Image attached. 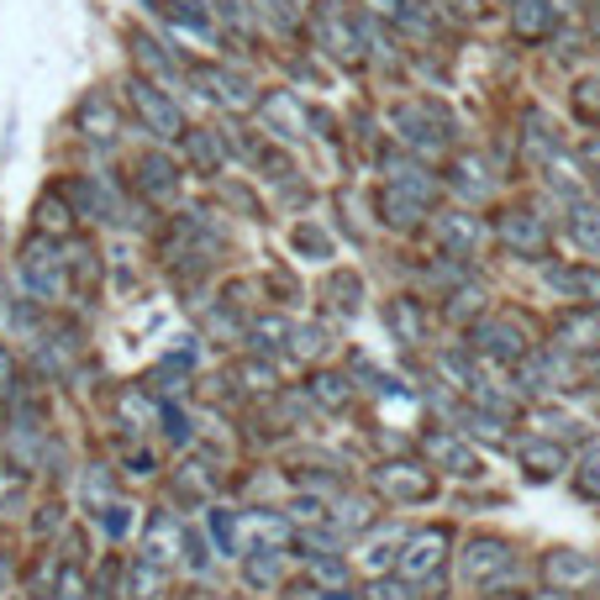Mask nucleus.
Here are the masks:
<instances>
[{"label": "nucleus", "mask_w": 600, "mask_h": 600, "mask_svg": "<svg viewBox=\"0 0 600 600\" xmlns=\"http://www.w3.org/2000/svg\"><path fill=\"white\" fill-rule=\"evenodd\" d=\"M279 559H285V553H274V548H264V553H242V579H248L253 590H274V585H279V569H285Z\"/></svg>", "instance_id": "5701e85b"}, {"label": "nucleus", "mask_w": 600, "mask_h": 600, "mask_svg": "<svg viewBox=\"0 0 600 600\" xmlns=\"http://www.w3.org/2000/svg\"><path fill=\"white\" fill-rule=\"evenodd\" d=\"M111 411H117L121 427L148 432V427H158V421H164V400H158L153 391H143V385H121V391L111 395Z\"/></svg>", "instance_id": "9b49d317"}, {"label": "nucleus", "mask_w": 600, "mask_h": 600, "mask_svg": "<svg viewBox=\"0 0 600 600\" xmlns=\"http://www.w3.org/2000/svg\"><path fill=\"white\" fill-rule=\"evenodd\" d=\"M74 132L85 137V143H117V132H121V111H117V100L106 91H85L80 95V106H74Z\"/></svg>", "instance_id": "0eeeda50"}, {"label": "nucleus", "mask_w": 600, "mask_h": 600, "mask_svg": "<svg viewBox=\"0 0 600 600\" xmlns=\"http://www.w3.org/2000/svg\"><path fill=\"white\" fill-rule=\"evenodd\" d=\"M538 600H569V596H559V590H553V596H538Z\"/></svg>", "instance_id": "603ef678"}, {"label": "nucleus", "mask_w": 600, "mask_h": 600, "mask_svg": "<svg viewBox=\"0 0 600 600\" xmlns=\"http://www.w3.org/2000/svg\"><path fill=\"white\" fill-rule=\"evenodd\" d=\"M74 227H80V216H74L69 201L48 184V190L37 195V206H32V232H37V238H53V242H69L74 238Z\"/></svg>", "instance_id": "f8f14e48"}, {"label": "nucleus", "mask_w": 600, "mask_h": 600, "mask_svg": "<svg viewBox=\"0 0 600 600\" xmlns=\"http://www.w3.org/2000/svg\"><path fill=\"white\" fill-rule=\"evenodd\" d=\"M443 548H448V532H443V527H417L411 538L400 542V553H395V569H400V579L411 585V579L437 574V564H443Z\"/></svg>", "instance_id": "39448f33"}, {"label": "nucleus", "mask_w": 600, "mask_h": 600, "mask_svg": "<svg viewBox=\"0 0 600 600\" xmlns=\"http://www.w3.org/2000/svg\"><path fill=\"white\" fill-rule=\"evenodd\" d=\"M596 27H600V16H596Z\"/></svg>", "instance_id": "864d4df0"}, {"label": "nucleus", "mask_w": 600, "mask_h": 600, "mask_svg": "<svg viewBox=\"0 0 600 600\" xmlns=\"http://www.w3.org/2000/svg\"><path fill=\"white\" fill-rule=\"evenodd\" d=\"M369 600H411V590H406V585H395V579H380V585L369 590Z\"/></svg>", "instance_id": "de8ad7c7"}, {"label": "nucleus", "mask_w": 600, "mask_h": 600, "mask_svg": "<svg viewBox=\"0 0 600 600\" xmlns=\"http://www.w3.org/2000/svg\"><path fill=\"white\" fill-rule=\"evenodd\" d=\"M521 464H527V480H553V475H559L553 464H564V448H553V443L527 448V453H521Z\"/></svg>", "instance_id": "c9c22d12"}, {"label": "nucleus", "mask_w": 600, "mask_h": 600, "mask_svg": "<svg viewBox=\"0 0 600 600\" xmlns=\"http://www.w3.org/2000/svg\"><path fill=\"white\" fill-rule=\"evenodd\" d=\"M132 59L143 69V80H153V85H158V80H164V85L180 80V59H175L158 37H148V32H132Z\"/></svg>", "instance_id": "f3484780"}, {"label": "nucleus", "mask_w": 600, "mask_h": 600, "mask_svg": "<svg viewBox=\"0 0 600 600\" xmlns=\"http://www.w3.org/2000/svg\"><path fill=\"white\" fill-rule=\"evenodd\" d=\"M553 285H564L569 296H590L600 305V274L596 269H559L553 274Z\"/></svg>", "instance_id": "e433bc0d"}, {"label": "nucleus", "mask_w": 600, "mask_h": 600, "mask_svg": "<svg viewBox=\"0 0 600 600\" xmlns=\"http://www.w3.org/2000/svg\"><path fill=\"white\" fill-rule=\"evenodd\" d=\"M290 322H285V316H259V322H253V327H248V343H253V348H259V353H269V348H285V343H290Z\"/></svg>", "instance_id": "c756f323"}, {"label": "nucleus", "mask_w": 600, "mask_h": 600, "mask_svg": "<svg viewBox=\"0 0 600 600\" xmlns=\"http://www.w3.org/2000/svg\"><path fill=\"white\" fill-rule=\"evenodd\" d=\"M238 380H248V391H274V363H264V359L238 363Z\"/></svg>", "instance_id": "a19ab883"}, {"label": "nucleus", "mask_w": 600, "mask_h": 600, "mask_svg": "<svg viewBox=\"0 0 600 600\" xmlns=\"http://www.w3.org/2000/svg\"><path fill=\"white\" fill-rule=\"evenodd\" d=\"M190 80H195V91H206V100L227 106V111H253V106H259L253 85L242 80L238 69H221V63H190Z\"/></svg>", "instance_id": "20e7f679"}, {"label": "nucleus", "mask_w": 600, "mask_h": 600, "mask_svg": "<svg viewBox=\"0 0 600 600\" xmlns=\"http://www.w3.org/2000/svg\"><path fill=\"white\" fill-rule=\"evenodd\" d=\"M484 600H495V596H484Z\"/></svg>", "instance_id": "5fc2aeb1"}, {"label": "nucleus", "mask_w": 600, "mask_h": 600, "mask_svg": "<svg viewBox=\"0 0 600 600\" xmlns=\"http://www.w3.org/2000/svg\"><path fill=\"white\" fill-rule=\"evenodd\" d=\"M127 100H132V111L143 121V132H153L158 143H180L184 137V111L175 106V95L158 91L153 80H127Z\"/></svg>", "instance_id": "f03ea898"}, {"label": "nucleus", "mask_w": 600, "mask_h": 600, "mask_svg": "<svg viewBox=\"0 0 600 600\" xmlns=\"http://www.w3.org/2000/svg\"><path fill=\"white\" fill-rule=\"evenodd\" d=\"M596 216H600V211H590V206H574V211H569V232H574V242H585L590 253H600V227H596Z\"/></svg>", "instance_id": "4c0bfd02"}, {"label": "nucleus", "mask_w": 600, "mask_h": 600, "mask_svg": "<svg viewBox=\"0 0 600 600\" xmlns=\"http://www.w3.org/2000/svg\"><path fill=\"white\" fill-rule=\"evenodd\" d=\"M211 542L221 548V553H238V511H227V506H211Z\"/></svg>", "instance_id": "72a5a7b5"}, {"label": "nucleus", "mask_w": 600, "mask_h": 600, "mask_svg": "<svg viewBox=\"0 0 600 600\" xmlns=\"http://www.w3.org/2000/svg\"><path fill=\"white\" fill-rule=\"evenodd\" d=\"M290 516H279V511H238V559L242 553H285V542H290Z\"/></svg>", "instance_id": "423d86ee"}, {"label": "nucleus", "mask_w": 600, "mask_h": 600, "mask_svg": "<svg viewBox=\"0 0 600 600\" xmlns=\"http://www.w3.org/2000/svg\"><path fill=\"white\" fill-rule=\"evenodd\" d=\"M169 490H175V501H184V506H206L211 495H216V475H211V464H180L169 475Z\"/></svg>", "instance_id": "aec40b11"}, {"label": "nucleus", "mask_w": 600, "mask_h": 600, "mask_svg": "<svg viewBox=\"0 0 600 600\" xmlns=\"http://www.w3.org/2000/svg\"><path fill=\"white\" fill-rule=\"evenodd\" d=\"M421 211L427 206H421L417 195H406V190H395V184L391 190H380V216H385L391 227H417Z\"/></svg>", "instance_id": "b1692460"}, {"label": "nucleus", "mask_w": 600, "mask_h": 600, "mask_svg": "<svg viewBox=\"0 0 600 600\" xmlns=\"http://www.w3.org/2000/svg\"><path fill=\"white\" fill-rule=\"evenodd\" d=\"M374 490H380L385 501L411 506V501H427V495H432V475H427L421 464H380V469H374Z\"/></svg>", "instance_id": "6e6552de"}, {"label": "nucleus", "mask_w": 600, "mask_h": 600, "mask_svg": "<svg viewBox=\"0 0 600 600\" xmlns=\"http://www.w3.org/2000/svg\"><path fill=\"white\" fill-rule=\"evenodd\" d=\"M553 32V5L548 0H516V37H548Z\"/></svg>", "instance_id": "393cba45"}, {"label": "nucleus", "mask_w": 600, "mask_h": 600, "mask_svg": "<svg viewBox=\"0 0 600 600\" xmlns=\"http://www.w3.org/2000/svg\"><path fill=\"white\" fill-rule=\"evenodd\" d=\"M158 11L175 22V27L184 32H195V37H206L211 32V11H206V0H158Z\"/></svg>", "instance_id": "4be33fe9"}, {"label": "nucleus", "mask_w": 600, "mask_h": 600, "mask_svg": "<svg viewBox=\"0 0 600 600\" xmlns=\"http://www.w3.org/2000/svg\"><path fill=\"white\" fill-rule=\"evenodd\" d=\"M5 590H11V564L0 559V600H5Z\"/></svg>", "instance_id": "09e8293b"}, {"label": "nucleus", "mask_w": 600, "mask_h": 600, "mask_svg": "<svg viewBox=\"0 0 600 600\" xmlns=\"http://www.w3.org/2000/svg\"><path fill=\"white\" fill-rule=\"evenodd\" d=\"M574 484H579V495L600 501V448H585V453H579V475H574Z\"/></svg>", "instance_id": "58836bf2"}, {"label": "nucleus", "mask_w": 600, "mask_h": 600, "mask_svg": "<svg viewBox=\"0 0 600 600\" xmlns=\"http://www.w3.org/2000/svg\"><path fill=\"white\" fill-rule=\"evenodd\" d=\"M579 337H600V311H569L559 322V343L564 348H579Z\"/></svg>", "instance_id": "2f4dec72"}, {"label": "nucleus", "mask_w": 600, "mask_h": 600, "mask_svg": "<svg viewBox=\"0 0 600 600\" xmlns=\"http://www.w3.org/2000/svg\"><path fill=\"white\" fill-rule=\"evenodd\" d=\"M121 464H127V475H137V480L158 475V469H153V453H148V448H127V453H121Z\"/></svg>", "instance_id": "c03bdc74"}, {"label": "nucleus", "mask_w": 600, "mask_h": 600, "mask_svg": "<svg viewBox=\"0 0 600 600\" xmlns=\"http://www.w3.org/2000/svg\"><path fill=\"white\" fill-rule=\"evenodd\" d=\"M216 11L232 22V27H242L248 32V22H253V11H248V0H216Z\"/></svg>", "instance_id": "49530a36"}, {"label": "nucleus", "mask_w": 600, "mask_h": 600, "mask_svg": "<svg viewBox=\"0 0 600 600\" xmlns=\"http://www.w3.org/2000/svg\"><path fill=\"white\" fill-rule=\"evenodd\" d=\"M374 11H400V0H369Z\"/></svg>", "instance_id": "8fccbe9b"}, {"label": "nucleus", "mask_w": 600, "mask_h": 600, "mask_svg": "<svg viewBox=\"0 0 600 600\" xmlns=\"http://www.w3.org/2000/svg\"><path fill=\"white\" fill-rule=\"evenodd\" d=\"M164 579H169V569H158V564H148V559H137V564L127 569V596L132 600H158L164 596Z\"/></svg>", "instance_id": "a878e982"}, {"label": "nucleus", "mask_w": 600, "mask_h": 600, "mask_svg": "<svg viewBox=\"0 0 600 600\" xmlns=\"http://www.w3.org/2000/svg\"><path fill=\"white\" fill-rule=\"evenodd\" d=\"M548 585H559V590H585V585H596L600 579V564L590 553H548Z\"/></svg>", "instance_id": "2eb2a0df"}, {"label": "nucleus", "mask_w": 600, "mask_h": 600, "mask_svg": "<svg viewBox=\"0 0 600 600\" xmlns=\"http://www.w3.org/2000/svg\"><path fill=\"white\" fill-rule=\"evenodd\" d=\"M259 111H264V121H269V132H279V137H305V127H311L305 106H300L290 91H269L264 100H259Z\"/></svg>", "instance_id": "dca6fc26"}, {"label": "nucleus", "mask_w": 600, "mask_h": 600, "mask_svg": "<svg viewBox=\"0 0 600 600\" xmlns=\"http://www.w3.org/2000/svg\"><path fill=\"white\" fill-rule=\"evenodd\" d=\"M290 242H296L300 259H316V264H322V259H332V238L316 227V221H300L296 232H290Z\"/></svg>", "instance_id": "7c9ffc66"}, {"label": "nucleus", "mask_w": 600, "mask_h": 600, "mask_svg": "<svg viewBox=\"0 0 600 600\" xmlns=\"http://www.w3.org/2000/svg\"><path fill=\"white\" fill-rule=\"evenodd\" d=\"M385 322H391V332L400 337V343H421V311H417V300H391L385 305Z\"/></svg>", "instance_id": "cd10ccee"}, {"label": "nucleus", "mask_w": 600, "mask_h": 600, "mask_svg": "<svg viewBox=\"0 0 600 600\" xmlns=\"http://www.w3.org/2000/svg\"><path fill=\"white\" fill-rule=\"evenodd\" d=\"M506 569H511V548L506 542H495V538L469 542V553L458 559V574H464L469 585H495Z\"/></svg>", "instance_id": "9d476101"}, {"label": "nucleus", "mask_w": 600, "mask_h": 600, "mask_svg": "<svg viewBox=\"0 0 600 600\" xmlns=\"http://www.w3.org/2000/svg\"><path fill=\"white\" fill-rule=\"evenodd\" d=\"M475 337H480L484 353H495V359H521V353H527V343H532L527 327H521L516 316H484Z\"/></svg>", "instance_id": "ddd939ff"}, {"label": "nucleus", "mask_w": 600, "mask_h": 600, "mask_svg": "<svg viewBox=\"0 0 600 600\" xmlns=\"http://www.w3.org/2000/svg\"><path fill=\"white\" fill-rule=\"evenodd\" d=\"M421 448H427V458H432V464H443L448 475H480V458L464 448L453 432H427V443H421Z\"/></svg>", "instance_id": "6ab92c4d"}, {"label": "nucleus", "mask_w": 600, "mask_h": 600, "mask_svg": "<svg viewBox=\"0 0 600 600\" xmlns=\"http://www.w3.org/2000/svg\"><path fill=\"white\" fill-rule=\"evenodd\" d=\"M184 564H190V569H206V564H211V553H206V542H201V532H184Z\"/></svg>", "instance_id": "a18cd8bd"}, {"label": "nucleus", "mask_w": 600, "mask_h": 600, "mask_svg": "<svg viewBox=\"0 0 600 600\" xmlns=\"http://www.w3.org/2000/svg\"><path fill=\"white\" fill-rule=\"evenodd\" d=\"M16 385H22V363H16V353L0 343V400H5V395H16Z\"/></svg>", "instance_id": "79ce46f5"}, {"label": "nucleus", "mask_w": 600, "mask_h": 600, "mask_svg": "<svg viewBox=\"0 0 600 600\" xmlns=\"http://www.w3.org/2000/svg\"><path fill=\"white\" fill-rule=\"evenodd\" d=\"M37 511H43V516H37V538H59L63 521H69V516H63V501H48V506H37Z\"/></svg>", "instance_id": "37998d69"}, {"label": "nucleus", "mask_w": 600, "mask_h": 600, "mask_svg": "<svg viewBox=\"0 0 600 600\" xmlns=\"http://www.w3.org/2000/svg\"><path fill=\"white\" fill-rule=\"evenodd\" d=\"M184 164L190 169H201V175H221V164H227V137L221 132H211V127H184Z\"/></svg>", "instance_id": "4468645a"}, {"label": "nucleus", "mask_w": 600, "mask_h": 600, "mask_svg": "<svg viewBox=\"0 0 600 600\" xmlns=\"http://www.w3.org/2000/svg\"><path fill=\"white\" fill-rule=\"evenodd\" d=\"M121 559H106V574H95V600H117L127 596V585H121Z\"/></svg>", "instance_id": "ea45409f"}, {"label": "nucleus", "mask_w": 600, "mask_h": 600, "mask_svg": "<svg viewBox=\"0 0 600 600\" xmlns=\"http://www.w3.org/2000/svg\"><path fill=\"white\" fill-rule=\"evenodd\" d=\"M5 427H11V417H5V400H0V443H5Z\"/></svg>", "instance_id": "3c124183"}, {"label": "nucleus", "mask_w": 600, "mask_h": 600, "mask_svg": "<svg viewBox=\"0 0 600 600\" xmlns=\"http://www.w3.org/2000/svg\"><path fill=\"white\" fill-rule=\"evenodd\" d=\"M305 395H311L322 411H343V406L353 400V380H348V374H311Z\"/></svg>", "instance_id": "412c9836"}, {"label": "nucleus", "mask_w": 600, "mask_h": 600, "mask_svg": "<svg viewBox=\"0 0 600 600\" xmlns=\"http://www.w3.org/2000/svg\"><path fill=\"white\" fill-rule=\"evenodd\" d=\"M95 521H100V532L111 542H121L127 532H132V521H137V511L127 506V501H111V506H100L95 511Z\"/></svg>", "instance_id": "473e14b6"}, {"label": "nucleus", "mask_w": 600, "mask_h": 600, "mask_svg": "<svg viewBox=\"0 0 600 600\" xmlns=\"http://www.w3.org/2000/svg\"><path fill=\"white\" fill-rule=\"evenodd\" d=\"M495 238H501V248H511V253H527V259H532L542 242H548V232H542V221L532 216V211H506Z\"/></svg>", "instance_id": "a211bd4d"}, {"label": "nucleus", "mask_w": 600, "mask_h": 600, "mask_svg": "<svg viewBox=\"0 0 600 600\" xmlns=\"http://www.w3.org/2000/svg\"><path fill=\"white\" fill-rule=\"evenodd\" d=\"M322 296L343 311V316H353L359 311V296H363V285H359V274H348V269H337L327 274V285H322Z\"/></svg>", "instance_id": "bb28decb"}, {"label": "nucleus", "mask_w": 600, "mask_h": 600, "mask_svg": "<svg viewBox=\"0 0 600 600\" xmlns=\"http://www.w3.org/2000/svg\"><path fill=\"white\" fill-rule=\"evenodd\" d=\"M443 242L458 248V253H475V248H480V227H475L469 216H443Z\"/></svg>", "instance_id": "f704fd0d"}, {"label": "nucleus", "mask_w": 600, "mask_h": 600, "mask_svg": "<svg viewBox=\"0 0 600 600\" xmlns=\"http://www.w3.org/2000/svg\"><path fill=\"white\" fill-rule=\"evenodd\" d=\"M111 501H117V475H111L106 464H91V469H85V506H91V516L100 506H111Z\"/></svg>", "instance_id": "c85d7f7f"}, {"label": "nucleus", "mask_w": 600, "mask_h": 600, "mask_svg": "<svg viewBox=\"0 0 600 600\" xmlns=\"http://www.w3.org/2000/svg\"><path fill=\"white\" fill-rule=\"evenodd\" d=\"M143 559L158 564V569H169V564L184 559V527L169 511H153L148 516V527H143Z\"/></svg>", "instance_id": "1a4fd4ad"}, {"label": "nucleus", "mask_w": 600, "mask_h": 600, "mask_svg": "<svg viewBox=\"0 0 600 600\" xmlns=\"http://www.w3.org/2000/svg\"><path fill=\"white\" fill-rule=\"evenodd\" d=\"M132 184H137L148 201H175L184 184V164L169 148H143L132 158Z\"/></svg>", "instance_id": "7ed1b4c3"}, {"label": "nucleus", "mask_w": 600, "mask_h": 600, "mask_svg": "<svg viewBox=\"0 0 600 600\" xmlns=\"http://www.w3.org/2000/svg\"><path fill=\"white\" fill-rule=\"evenodd\" d=\"M16 279L37 305H59L69 296V259H63V242L53 238H37L32 232L22 242V259H16Z\"/></svg>", "instance_id": "f257e3e1"}]
</instances>
